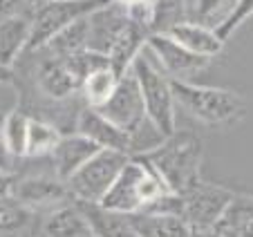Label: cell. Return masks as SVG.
<instances>
[{
	"mask_svg": "<svg viewBox=\"0 0 253 237\" xmlns=\"http://www.w3.org/2000/svg\"><path fill=\"white\" fill-rule=\"evenodd\" d=\"M143 161L157 170L164 184L175 195L182 197L197 179H202V163H204V143L195 132H172L162 139L157 146L139 152Z\"/></svg>",
	"mask_w": 253,
	"mask_h": 237,
	"instance_id": "6da1fadb",
	"label": "cell"
},
{
	"mask_svg": "<svg viewBox=\"0 0 253 237\" xmlns=\"http://www.w3.org/2000/svg\"><path fill=\"white\" fill-rule=\"evenodd\" d=\"M175 105L184 110L193 121L211 130H226L238 125L247 114V99L229 87L197 85L191 81L170 79Z\"/></svg>",
	"mask_w": 253,
	"mask_h": 237,
	"instance_id": "7a4b0ae2",
	"label": "cell"
},
{
	"mask_svg": "<svg viewBox=\"0 0 253 237\" xmlns=\"http://www.w3.org/2000/svg\"><path fill=\"white\" fill-rule=\"evenodd\" d=\"M166 195L175 193L164 184V179L148 161H143L141 157L132 155L128 159V163L121 168L112 188L101 199V206L124 215L148 213Z\"/></svg>",
	"mask_w": 253,
	"mask_h": 237,
	"instance_id": "3957f363",
	"label": "cell"
},
{
	"mask_svg": "<svg viewBox=\"0 0 253 237\" xmlns=\"http://www.w3.org/2000/svg\"><path fill=\"white\" fill-rule=\"evenodd\" d=\"M130 70H132L139 90H141L148 121L164 139L170 137L175 132V96H172L170 79L159 70V65L153 61L146 47Z\"/></svg>",
	"mask_w": 253,
	"mask_h": 237,
	"instance_id": "277c9868",
	"label": "cell"
},
{
	"mask_svg": "<svg viewBox=\"0 0 253 237\" xmlns=\"http://www.w3.org/2000/svg\"><path fill=\"white\" fill-rule=\"evenodd\" d=\"M130 155L115 150H99L90 157L70 179L65 181L74 201H87V204H101L105 193L117 181L121 168L128 163Z\"/></svg>",
	"mask_w": 253,
	"mask_h": 237,
	"instance_id": "5b68a950",
	"label": "cell"
},
{
	"mask_svg": "<svg viewBox=\"0 0 253 237\" xmlns=\"http://www.w3.org/2000/svg\"><path fill=\"white\" fill-rule=\"evenodd\" d=\"M110 0H47L32 5L29 20H32V38L27 52L41 49L49 38H54L61 29L70 27L72 23L90 16L92 11L101 9Z\"/></svg>",
	"mask_w": 253,
	"mask_h": 237,
	"instance_id": "8992f818",
	"label": "cell"
},
{
	"mask_svg": "<svg viewBox=\"0 0 253 237\" xmlns=\"http://www.w3.org/2000/svg\"><path fill=\"white\" fill-rule=\"evenodd\" d=\"M235 190L220 186L209 179H197L186 193L182 195L184 201V222L188 224L191 233L213 231L215 224L222 219L224 210L229 208Z\"/></svg>",
	"mask_w": 253,
	"mask_h": 237,
	"instance_id": "52a82bcc",
	"label": "cell"
},
{
	"mask_svg": "<svg viewBox=\"0 0 253 237\" xmlns=\"http://www.w3.org/2000/svg\"><path fill=\"white\" fill-rule=\"evenodd\" d=\"M11 197L18 199L23 206L34 210L36 215H43L47 210H54L58 206L72 204L74 197L70 195L65 181L54 170L49 172H27V175H16L11 184Z\"/></svg>",
	"mask_w": 253,
	"mask_h": 237,
	"instance_id": "ba28073f",
	"label": "cell"
},
{
	"mask_svg": "<svg viewBox=\"0 0 253 237\" xmlns=\"http://www.w3.org/2000/svg\"><path fill=\"white\" fill-rule=\"evenodd\" d=\"M103 117H108L112 123H117L121 130L134 137V152H137V139L146 125H150L148 114H146V103H143L139 83L134 79L132 70L126 76H121L119 85H117L112 99L105 105L96 108Z\"/></svg>",
	"mask_w": 253,
	"mask_h": 237,
	"instance_id": "9c48e42d",
	"label": "cell"
},
{
	"mask_svg": "<svg viewBox=\"0 0 253 237\" xmlns=\"http://www.w3.org/2000/svg\"><path fill=\"white\" fill-rule=\"evenodd\" d=\"M146 49L159 65V70L175 81H193L197 74L209 70L211 58L186 49L177 40H172L168 34H150Z\"/></svg>",
	"mask_w": 253,
	"mask_h": 237,
	"instance_id": "30bf717a",
	"label": "cell"
},
{
	"mask_svg": "<svg viewBox=\"0 0 253 237\" xmlns=\"http://www.w3.org/2000/svg\"><path fill=\"white\" fill-rule=\"evenodd\" d=\"M77 132L94 141L101 150H115V152H126L132 157L134 155V137L121 130L117 123H112L108 117L99 112L96 108H85L81 110L77 121Z\"/></svg>",
	"mask_w": 253,
	"mask_h": 237,
	"instance_id": "8fae6325",
	"label": "cell"
},
{
	"mask_svg": "<svg viewBox=\"0 0 253 237\" xmlns=\"http://www.w3.org/2000/svg\"><path fill=\"white\" fill-rule=\"evenodd\" d=\"M130 23L126 7L117 5V2H108L101 9L92 11L87 16V25H90V36H87V49H94L101 54H110L112 45H115L117 36L124 32V27Z\"/></svg>",
	"mask_w": 253,
	"mask_h": 237,
	"instance_id": "7c38bea8",
	"label": "cell"
},
{
	"mask_svg": "<svg viewBox=\"0 0 253 237\" xmlns=\"http://www.w3.org/2000/svg\"><path fill=\"white\" fill-rule=\"evenodd\" d=\"M32 237H92L77 201L39 215Z\"/></svg>",
	"mask_w": 253,
	"mask_h": 237,
	"instance_id": "4fadbf2b",
	"label": "cell"
},
{
	"mask_svg": "<svg viewBox=\"0 0 253 237\" xmlns=\"http://www.w3.org/2000/svg\"><path fill=\"white\" fill-rule=\"evenodd\" d=\"M101 148L94 141H90L87 137L79 132H67L61 137L58 146L54 148L52 157H49V163H52V170L61 177L63 181H67L83 163L94 157Z\"/></svg>",
	"mask_w": 253,
	"mask_h": 237,
	"instance_id": "5bb4252c",
	"label": "cell"
},
{
	"mask_svg": "<svg viewBox=\"0 0 253 237\" xmlns=\"http://www.w3.org/2000/svg\"><path fill=\"white\" fill-rule=\"evenodd\" d=\"M166 34L179 45H184L186 49H191V52L206 56V58L220 56L226 47V43L220 38V34L215 32V27L195 23V20H184V23L172 25Z\"/></svg>",
	"mask_w": 253,
	"mask_h": 237,
	"instance_id": "9a60e30c",
	"label": "cell"
},
{
	"mask_svg": "<svg viewBox=\"0 0 253 237\" xmlns=\"http://www.w3.org/2000/svg\"><path fill=\"white\" fill-rule=\"evenodd\" d=\"M77 206L85 217L92 237H139L130 215L117 213L101 204H87V201H77Z\"/></svg>",
	"mask_w": 253,
	"mask_h": 237,
	"instance_id": "2e32d148",
	"label": "cell"
},
{
	"mask_svg": "<svg viewBox=\"0 0 253 237\" xmlns=\"http://www.w3.org/2000/svg\"><path fill=\"white\" fill-rule=\"evenodd\" d=\"M29 38H32L29 14L0 18V65L14 70L18 58L27 52Z\"/></svg>",
	"mask_w": 253,
	"mask_h": 237,
	"instance_id": "e0dca14e",
	"label": "cell"
},
{
	"mask_svg": "<svg viewBox=\"0 0 253 237\" xmlns=\"http://www.w3.org/2000/svg\"><path fill=\"white\" fill-rule=\"evenodd\" d=\"M148 36H150V29L134 23V20H130L124 27V32L117 36L108 56H110V67L115 70V74L119 79L130 72L132 63L137 61V56L143 52V47L148 43Z\"/></svg>",
	"mask_w": 253,
	"mask_h": 237,
	"instance_id": "ac0fdd59",
	"label": "cell"
},
{
	"mask_svg": "<svg viewBox=\"0 0 253 237\" xmlns=\"http://www.w3.org/2000/svg\"><path fill=\"white\" fill-rule=\"evenodd\" d=\"M222 237H253V195L235 190L229 208L215 224Z\"/></svg>",
	"mask_w": 253,
	"mask_h": 237,
	"instance_id": "d6986e66",
	"label": "cell"
},
{
	"mask_svg": "<svg viewBox=\"0 0 253 237\" xmlns=\"http://www.w3.org/2000/svg\"><path fill=\"white\" fill-rule=\"evenodd\" d=\"M130 217L139 237H191V228L179 215L137 213Z\"/></svg>",
	"mask_w": 253,
	"mask_h": 237,
	"instance_id": "ffe728a7",
	"label": "cell"
},
{
	"mask_svg": "<svg viewBox=\"0 0 253 237\" xmlns=\"http://www.w3.org/2000/svg\"><path fill=\"white\" fill-rule=\"evenodd\" d=\"M39 215L11 195H0V237H20L36 228Z\"/></svg>",
	"mask_w": 253,
	"mask_h": 237,
	"instance_id": "44dd1931",
	"label": "cell"
},
{
	"mask_svg": "<svg viewBox=\"0 0 253 237\" xmlns=\"http://www.w3.org/2000/svg\"><path fill=\"white\" fill-rule=\"evenodd\" d=\"M29 121H32V117L20 105H16L9 112L2 114V125H0L2 141H5L7 150H9V155L14 157L16 161H23L25 152H27Z\"/></svg>",
	"mask_w": 253,
	"mask_h": 237,
	"instance_id": "7402d4cb",
	"label": "cell"
},
{
	"mask_svg": "<svg viewBox=\"0 0 253 237\" xmlns=\"http://www.w3.org/2000/svg\"><path fill=\"white\" fill-rule=\"evenodd\" d=\"M87 36H90V25H87V16H85V18L72 23L70 27L61 29L41 49H45L47 54H52L56 58H70L74 54L87 49Z\"/></svg>",
	"mask_w": 253,
	"mask_h": 237,
	"instance_id": "603a6c76",
	"label": "cell"
},
{
	"mask_svg": "<svg viewBox=\"0 0 253 237\" xmlns=\"http://www.w3.org/2000/svg\"><path fill=\"white\" fill-rule=\"evenodd\" d=\"M32 117V114H29ZM63 132L49 121L32 117L29 121V134H27V152L25 159H49L54 148L58 146Z\"/></svg>",
	"mask_w": 253,
	"mask_h": 237,
	"instance_id": "cb8c5ba5",
	"label": "cell"
},
{
	"mask_svg": "<svg viewBox=\"0 0 253 237\" xmlns=\"http://www.w3.org/2000/svg\"><path fill=\"white\" fill-rule=\"evenodd\" d=\"M119 81L121 79L115 74L112 67H103V70L92 72L81 85L83 103L90 105V108H101V105H105L112 99V94H115Z\"/></svg>",
	"mask_w": 253,
	"mask_h": 237,
	"instance_id": "d4e9b609",
	"label": "cell"
},
{
	"mask_svg": "<svg viewBox=\"0 0 253 237\" xmlns=\"http://www.w3.org/2000/svg\"><path fill=\"white\" fill-rule=\"evenodd\" d=\"M188 0H155L153 34H166L172 25L191 20Z\"/></svg>",
	"mask_w": 253,
	"mask_h": 237,
	"instance_id": "484cf974",
	"label": "cell"
},
{
	"mask_svg": "<svg viewBox=\"0 0 253 237\" xmlns=\"http://www.w3.org/2000/svg\"><path fill=\"white\" fill-rule=\"evenodd\" d=\"M235 2L238 0H193L191 20L209 25V27H217L231 14Z\"/></svg>",
	"mask_w": 253,
	"mask_h": 237,
	"instance_id": "4316f807",
	"label": "cell"
},
{
	"mask_svg": "<svg viewBox=\"0 0 253 237\" xmlns=\"http://www.w3.org/2000/svg\"><path fill=\"white\" fill-rule=\"evenodd\" d=\"M63 61H65L70 72L77 76L81 83L85 81L92 72L110 67V56H108V54H101V52H94V49H83V52L74 54V56H70V58H63Z\"/></svg>",
	"mask_w": 253,
	"mask_h": 237,
	"instance_id": "83f0119b",
	"label": "cell"
},
{
	"mask_svg": "<svg viewBox=\"0 0 253 237\" xmlns=\"http://www.w3.org/2000/svg\"><path fill=\"white\" fill-rule=\"evenodd\" d=\"M251 16H253V0H238V2L233 5V9H231V14L215 27V32L220 34V38L226 43V40H229V38L233 36V34L238 32Z\"/></svg>",
	"mask_w": 253,
	"mask_h": 237,
	"instance_id": "f1b7e54d",
	"label": "cell"
},
{
	"mask_svg": "<svg viewBox=\"0 0 253 237\" xmlns=\"http://www.w3.org/2000/svg\"><path fill=\"white\" fill-rule=\"evenodd\" d=\"M29 9H32L29 0H0V18L16 14H29Z\"/></svg>",
	"mask_w": 253,
	"mask_h": 237,
	"instance_id": "f546056e",
	"label": "cell"
},
{
	"mask_svg": "<svg viewBox=\"0 0 253 237\" xmlns=\"http://www.w3.org/2000/svg\"><path fill=\"white\" fill-rule=\"evenodd\" d=\"M0 125H2V114H0ZM16 159L9 155V150H7L5 141H2V132H0V170L5 172H16Z\"/></svg>",
	"mask_w": 253,
	"mask_h": 237,
	"instance_id": "4dcf8cb0",
	"label": "cell"
},
{
	"mask_svg": "<svg viewBox=\"0 0 253 237\" xmlns=\"http://www.w3.org/2000/svg\"><path fill=\"white\" fill-rule=\"evenodd\" d=\"M11 184H14V172L0 170V195H9Z\"/></svg>",
	"mask_w": 253,
	"mask_h": 237,
	"instance_id": "1f68e13d",
	"label": "cell"
},
{
	"mask_svg": "<svg viewBox=\"0 0 253 237\" xmlns=\"http://www.w3.org/2000/svg\"><path fill=\"white\" fill-rule=\"evenodd\" d=\"M112 2L126 7V9H132V7H143V5H155V0H112Z\"/></svg>",
	"mask_w": 253,
	"mask_h": 237,
	"instance_id": "d6a6232c",
	"label": "cell"
},
{
	"mask_svg": "<svg viewBox=\"0 0 253 237\" xmlns=\"http://www.w3.org/2000/svg\"><path fill=\"white\" fill-rule=\"evenodd\" d=\"M14 83V70L0 65V85H11Z\"/></svg>",
	"mask_w": 253,
	"mask_h": 237,
	"instance_id": "836d02e7",
	"label": "cell"
},
{
	"mask_svg": "<svg viewBox=\"0 0 253 237\" xmlns=\"http://www.w3.org/2000/svg\"><path fill=\"white\" fill-rule=\"evenodd\" d=\"M191 237H222V235H220V233H217V231H215V228H213V231H202V233H191Z\"/></svg>",
	"mask_w": 253,
	"mask_h": 237,
	"instance_id": "e575fe53",
	"label": "cell"
},
{
	"mask_svg": "<svg viewBox=\"0 0 253 237\" xmlns=\"http://www.w3.org/2000/svg\"><path fill=\"white\" fill-rule=\"evenodd\" d=\"M39 2H47V0H29V5H39Z\"/></svg>",
	"mask_w": 253,
	"mask_h": 237,
	"instance_id": "d590c367",
	"label": "cell"
}]
</instances>
